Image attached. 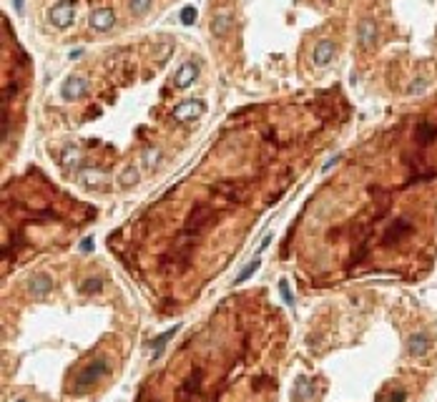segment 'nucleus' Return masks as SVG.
<instances>
[{
  "mask_svg": "<svg viewBox=\"0 0 437 402\" xmlns=\"http://www.w3.org/2000/svg\"><path fill=\"white\" fill-rule=\"evenodd\" d=\"M106 372H108V362H106V359L91 362L83 372H78V377H76V382H73V389H76V392H86V389L93 387Z\"/></svg>",
  "mask_w": 437,
  "mask_h": 402,
  "instance_id": "nucleus-1",
  "label": "nucleus"
},
{
  "mask_svg": "<svg viewBox=\"0 0 437 402\" xmlns=\"http://www.w3.org/2000/svg\"><path fill=\"white\" fill-rule=\"evenodd\" d=\"M48 21L56 26V28H68L73 21H76V6L71 0H61L56 3L51 11H48Z\"/></svg>",
  "mask_w": 437,
  "mask_h": 402,
  "instance_id": "nucleus-2",
  "label": "nucleus"
},
{
  "mask_svg": "<svg viewBox=\"0 0 437 402\" xmlns=\"http://www.w3.org/2000/svg\"><path fill=\"white\" fill-rule=\"evenodd\" d=\"M203 111H206V103L198 101V98H191V101H183V103H178V106L173 108V121H178V123L193 121V118H198Z\"/></svg>",
  "mask_w": 437,
  "mask_h": 402,
  "instance_id": "nucleus-3",
  "label": "nucleus"
},
{
  "mask_svg": "<svg viewBox=\"0 0 437 402\" xmlns=\"http://www.w3.org/2000/svg\"><path fill=\"white\" fill-rule=\"evenodd\" d=\"M377 36H379V33H377L374 21H372V18H362L359 26H357V43H359V48H364V51L374 48Z\"/></svg>",
  "mask_w": 437,
  "mask_h": 402,
  "instance_id": "nucleus-4",
  "label": "nucleus"
},
{
  "mask_svg": "<svg viewBox=\"0 0 437 402\" xmlns=\"http://www.w3.org/2000/svg\"><path fill=\"white\" fill-rule=\"evenodd\" d=\"M86 91H88V81L81 78V76H71V78H66V83L61 88V96H63V101H78V98L86 96Z\"/></svg>",
  "mask_w": 437,
  "mask_h": 402,
  "instance_id": "nucleus-5",
  "label": "nucleus"
},
{
  "mask_svg": "<svg viewBox=\"0 0 437 402\" xmlns=\"http://www.w3.org/2000/svg\"><path fill=\"white\" fill-rule=\"evenodd\" d=\"M88 23H91L93 31H101V33H103V31L113 28V23H116V13H113L111 8H96V11L91 13Z\"/></svg>",
  "mask_w": 437,
  "mask_h": 402,
  "instance_id": "nucleus-6",
  "label": "nucleus"
},
{
  "mask_svg": "<svg viewBox=\"0 0 437 402\" xmlns=\"http://www.w3.org/2000/svg\"><path fill=\"white\" fill-rule=\"evenodd\" d=\"M196 78H198V66H196L193 61H186V63L176 71V76H173V86H176V88H188Z\"/></svg>",
  "mask_w": 437,
  "mask_h": 402,
  "instance_id": "nucleus-7",
  "label": "nucleus"
},
{
  "mask_svg": "<svg viewBox=\"0 0 437 402\" xmlns=\"http://www.w3.org/2000/svg\"><path fill=\"white\" fill-rule=\"evenodd\" d=\"M429 347H432V339H429L427 332H414V334L409 337V342H407V352H409L412 357H422V354H427Z\"/></svg>",
  "mask_w": 437,
  "mask_h": 402,
  "instance_id": "nucleus-8",
  "label": "nucleus"
},
{
  "mask_svg": "<svg viewBox=\"0 0 437 402\" xmlns=\"http://www.w3.org/2000/svg\"><path fill=\"white\" fill-rule=\"evenodd\" d=\"M232 26H234V16H232V13H216L213 21H211V33H213V38H227L229 31H232Z\"/></svg>",
  "mask_w": 437,
  "mask_h": 402,
  "instance_id": "nucleus-9",
  "label": "nucleus"
},
{
  "mask_svg": "<svg viewBox=\"0 0 437 402\" xmlns=\"http://www.w3.org/2000/svg\"><path fill=\"white\" fill-rule=\"evenodd\" d=\"M312 58H314L317 66H329V61L334 58V43H332V41H319V43L314 46Z\"/></svg>",
  "mask_w": 437,
  "mask_h": 402,
  "instance_id": "nucleus-10",
  "label": "nucleus"
},
{
  "mask_svg": "<svg viewBox=\"0 0 437 402\" xmlns=\"http://www.w3.org/2000/svg\"><path fill=\"white\" fill-rule=\"evenodd\" d=\"M28 287H31V294H33V297H43V294L51 292L53 279H51L48 274H33L31 282H28Z\"/></svg>",
  "mask_w": 437,
  "mask_h": 402,
  "instance_id": "nucleus-11",
  "label": "nucleus"
},
{
  "mask_svg": "<svg viewBox=\"0 0 437 402\" xmlns=\"http://www.w3.org/2000/svg\"><path fill=\"white\" fill-rule=\"evenodd\" d=\"M208 217H211V209H208V207H196V209L188 214V219H186V232L201 229V224H203Z\"/></svg>",
  "mask_w": 437,
  "mask_h": 402,
  "instance_id": "nucleus-12",
  "label": "nucleus"
},
{
  "mask_svg": "<svg viewBox=\"0 0 437 402\" xmlns=\"http://www.w3.org/2000/svg\"><path fill=\"white\" fill-rule=\"evenodd\" d=\"M404 234H409V224L402 219V222H394L389 229H387V234H384V244H392V242H399Z\"/></svg>",
  "mask_w": 437,
  "mask_h": 402,
  "instance_id": "nucleus-13",
  "label": "nucleus"
},
{
  "mask_svg": "<svg viewBox=\"0 0 437 402\" xmlns=\"http://www.w3.org/2000/svg\"><path fill=\"white\" fill-rule=\"evenodd\" d=\"M292 397H294L297 402H304V399L312 397V387H309V379H307V377H299V379H297V387H294Z\"/></svg>",
  "mask_w": 437,
  "mask_h": 402,
  "instance_id": "nucleus-14",
  "label": "nucleus"
},
{
  "mask_svg": "<svg viewBox=\"0 0 437 402\" xmlns=\"http://www.w3.org/2000/svg\"><path fill=\"white\" fill-rule=\"evenodd\" d=\"M136 181H138V168L136 166H126L121 171V176H118V183L121 186H133Z\"/></svg>",
  "mask_w": 437,
  "mask_h": 402,
  "instance_id": "nucleus-15",
  "label": "nucleus"
},
{
  "mask_svg": "<svg viewBox=\"0 0 437 402\" xmlns=\"http://www.w3.org/2000/svg\"><path fill=\"white\" fill-rule=\"evenodd\" d=\"M178 327H181V324H176V327H171V329H166L163 334H158V337L153 339V352H156V354H158V352L163 349V344H166V342H168V339H171V337H173V334L178 332Z\"/></svg>",
  "mask_w": 437,
  "mask_h": 402,
  "instance_id": "nucleus-16",
  "label": "nucleus"
},
{
  "mask_svg": "<svg viewBox=\"0 0 437 402\" xmlns=\"http://www.w3.org/2000/svg\"><path fill=\"white\" fill-rule=\"evenodd\" d=\"M259 267H262V262H259V259L249 262V264L244 267V272H242V274H239V277L234 279V284H244V282H247V279H249L252 274H257V269H259Z\"/></svg>",
  "mask_w": 437,
  "mask_h": 402,
  "instance_id": "nucleus-17",
  "label": "nucleus"
},
{
  "mask_svg": "<svg viewBox=\"0 0 437 402\" xmlns=\"http://www.w3.org/2000/svg\"><path fill=\"white\" fill-rule=\"evenodd\" d=\"M198 382H201V372L196 369V374H191L186 382H183V389L181 394H191V392H198Z\"/></svg>",
  "mask_w": 437,
  "mask_h": 402,
  "instance_id": "nucleus-18",
  "label": "nucleus"
},
{
  "mask_svg": "<svg viewBox=\"0 0 437 402\" xmlns=\"http://www.w3.org/2000/svg\"><path fill=\"white\" fill-rule=\"evenodd\" d=\"M178 18H181L183 26H193V23H196V8H193V6H183L181 13H178Z\"/></svg>",
  "mask_w": 437,
  "mask_h": 402,
  "instance_id": "nucleus-19",
  "label": "nucleus"
},
{
  "mask_svg": "<svg viewBox=\"0 0 437 402\" xmlns=\"http://www.w3.org/2000/svg\"><path fill=\"white\" fill-rule=\"evenodd\" d=\"M151 8V0H131V13L133 16H146Z\"/></svg>",
  "mask_w": 437,
  "mask_h": 402,
  "instance_id": "nucleus-20",
  "label": "nucleus"
},
{
  "mask_svg": "<svg viewBox=\"0 0 437 402\" xmlns=\"http://www.w3.org/2000/svg\"><path fill=\"white\" fill-rule=\"evenodd\" d=\"M101 287H103V282L96 277V279H86L83 287H81V292H83V294H91V292H101Z\"/></svg>",
  "mask_w": 437,
  "mask_h": 402,
  "instance_id": "nucleus-21",
  "label": "nucleus"
},
{
  "mask_svg": "<svg viewBox=\"0 0 437 402\" xmlns=\"http://www.w3.org/2000/svg\"><path fill=\"white\" fill-rule=\"evenodd\" d=\"M156 161H158V148L148 146V148L143 151V163H146V166H153Z\"/></svg>",
  "mask_w": 437,
  "mask_h": 402,
  "instance_id": "nucleus-22",
  "label": "nucleus"
},
{
  "mask_svg": "<svg viewBox=\"0 0 437 402\" xmlns=\"http://www.w3.org/2000/svg\"><path fill=\"white\" fill-rule=\"evenodd\" d=\"M432 136H437V128H432V126H427V123L419 126V141H422V143H427Z\"/></svg>",
  "mask_w": 437,
  "mask_h": 402,
  "instance_id": "nucleus-23",
  "label": "nucleus"
},
{
  "mask_svg": "<svg viewBox=\"0 0 437 402\" xmlns=\"http://www.w3.org/2000/svg\"><path fill=\"white\" fill-rule=\"evenodd\" d=\"M76 161H78V151H76V148H66V151H63V163L71 166V163H76Z\"/></svg>",
  "mask_w": 437,
  "mask_h": 402,
  "instance_id": "nucleus-24",
  "label": "nucleus"
},
{
  "mask_svg": "<svg viewBox=\"0 0 437 402\" xmlns=\"http://www.w3.org/2000/svg\"><path fill=\"white\" fill-rule=\"evenodd\" d=\"M279 292H282V297H284V302H287V304H294V299H292V292H289V284H287V279H282V282H279Z\"/></svg>",
  "mask_w": 437,
  "mask_h": 402,
  "instance_id": "nucleus-25",
  "label": "nucleus"
},
{
  "mask_svg": "<svg viewBox=\"0 0 437 402\" xmlns=\"http://www.w3.org/2000/svg\"><path fill=\"white\" fill-rule=\"evenodd\" d=\"M404 397H407L404 392H394V394L389 397V402H404Z\"/></svg>",
  "mask_w": 437,
  "mask_h": 402,
  "instance_id": "nucleus-26",
  "label": "nucleus"
},
{
  "mask_svg": "<svg viewBox=\"0 0 437 402\" xmlns=\"http://www.w3.org/2000/svg\"><path fill=\"white\" fill-rule=\"evenodd\" d=\"M337 161H339V156H334V158H329V161H327V166H324V171H329V168H332V166H334Z\"/></svg>",
  "mask_w": 437,
  "mask_h": 402,
  "instance_id": "nucleus-27",
  "label": "nucleus"
},
{
  "mask_svg": "<svg viewBox=\"0 0 437 402\" xmlns=\"http://www.w3.org/2000/svg\"><path fill=\"white\" fill-rule=\"evenodd\" d=\"M13 3H16V13L21 16L23 13V0H13Z\"/></svg>",
  "mask_w": 437,
  "mask_h": 402,
  "instance_id": "nucleus-28",
  "label": "nucleus"
},
{
  "mask_svg": "<svg viewBox=\"0 0 437 402\" xmlns=\"http://www.w3.org/2000/svg\"><path fill=\"white\" fill-rule=\"evenodd\" d=\"M16 402H31V399H23V397H21V399H16Z\"/></svg>",
  "mask_w": 437,
  "mask_h": 402,
  "instance_id": "nucleus-29",
  "label": "nucleus"
},
{
  "mask_svg": "<svg viewBox=\"0 0 437 402\" xmlns=\"http://www.w3.org/2000/svg\"><path fill=\"white\" fill-rule=\"evenodd\" d=\"M324 3H332V0H324Z\"/></svg>",
  "mask_w": 437,
  "mask_h": 402,
  "instance_id": "nucleus-30",
  "label": "nucleus"
}]
</instances>
